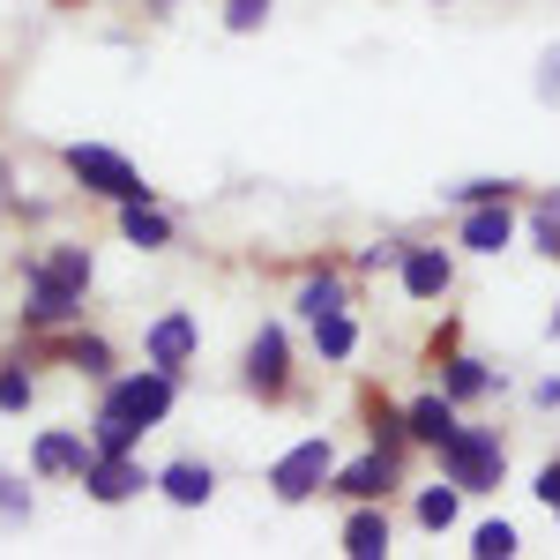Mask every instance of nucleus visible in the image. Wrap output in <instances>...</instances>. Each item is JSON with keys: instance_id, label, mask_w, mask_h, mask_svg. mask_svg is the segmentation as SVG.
<instances>
[{"instance_id": "nucleus-26", "label": "nucleus", "mask_w": 560, "mask_h": 560, "mask_svg": "<svg viewBox=\"0 0 560 560\" xmlns=\"http://www.w3.org/2000/svg\"><path fill=\"white\" fill-rule=\"evenodd\" d=\"M31 396H38L31 366H0V411H8V419H15V411H31Z\"/></svg>"}, {"instance_id": "nucleus-31", "label": "nucleus", "mask_w": 560, "mask_h": 560, "mask_svg": "<svg viewBox=\"0 0 560 560\" xmlns=\"http://www.w3.org/2000/svg\"><path fill=\"white\" fill-rule=\"evenodd\" d=\"M359 269H404V240H374V247H359Z\"/></svg>"}, {"instance_id": "nucleus-17", "label": "nucleus", "mask_w": 560, "mask_h": 560, "mask_svg": "<svg viewBox=\"0 0 560 560\" xmlns=\"http://www.w3.org/2000/svg\"><path fill=\"white\" fill-rule=\"evenodd\" d=\"M404 427H411V441H419V448H441V441L456 433V404L433 388V396H419V404L404 411Z\"/></svg>"}, {"instance_id": "nucleus-28", "label": "nucleus", "mask_w": 560, "mask_h": 560, "mask_svg": "<svg viewBox=\"0 0 560 560\" xmlns=\"http://www.w3.org/2000/svg\"><path fill=\"white\" fill-rule=\"evenodd\" d=\"M471 553L478 560H509V553H516V523H478Z\"/></svg>"}, {"instance_id": "nucleus-25", "label": "nucleus", "mask_w": 560, "mask_h": 560, "mask_svg": "<svg viewBox=\"0 0 560 560\" xmlns=\"http://www.w3.org/2000/svg\"><path fill=\"white\" fill-rule=\"evenodd\" d=\"M530 240L560 261V187H553V195H538V210H530Z\"/></svg>"}, {"instance_id": "nucleus-35", "label": "nucleus", "mask_w": 560, "mask_h": 560, "mask_svg": "<svg viewBox=\"0 0 560 560\" xmlns=\"http://www.w3.org/2000/svg\"><path fill=\"white\" fill-rule=\"evenodd\" d=\"M553 337H560V306H553Z\"/></svg>"}, {"instance_id": "nucleus-13", "label": "nucleus", "mask_w": 560, "mask_h": 560, "mask_svg": "<svg viewBox=\"0 0 560 560\" xmlns=\"http://www.w3.org/2000/svg\"><path fill=\"white\" fill-rule=\"evenodd\" d=\"M195 359V314H165V322H150V366H187Z\"/></svg>"}, {"instance_id": "nucleus-19", "label": "nucleus", "mask_w": 560, "mask_h": 560, "mask_svg": "<svg viewBox=\"0 0 560 560\" xmlns=\"http://www.w3.org/2000/svg\"><path fill=\"white\" fill-rule=\"evenodd\" d=\"M90 448H97V456H135V448H142V427L120 419V411H97V419H90Z\"/></svg>"}, {"instance_id": "nucleus-14", "label": "nucleus", "mask_w": 560, "mask_h": 560, "mask_svg": "<svg viewBox=\"0 0 560 560\" xmlns=\"http://www.w3.org/2000/svg\"><path fill=\"white\" fill-rule=\"evenodd\" d=\"M158 493H165L173 509H202L217 493V471L210 464H165V471H158Z\"/></svg>"}, {"instance_id": "nucleus-21", "label": "nucleus", "mask_w": 560, "mask_h": 560, "mask_svg": "<svg viewBox=\"0 0 560 560\" xmlns=\"http://www.w3.org/2000/svg\"><path fill=\"white\" fill-rule=\"evenodd\" d=\"M314 351H322L329 366L351 359V351H359V322H351V314H322V322H314Z\"/></svg>"}, {"instance_id": "nucleus-12", "label": "nucleus", "mask_w": 560, "mask_h": 560, "mask_svg": "<svg viewBox=\"0 0 560 560\" xmlns=\"http://www.w3.org/2000/svg\"><path fill=\"white\" fill-rule=\"evenodd\" d=\"M345 553H351V560H388V516H382V501H351V516H345Z\"/></svg>"}, {"instance_id": "nucleus-20", "label": "nucleus", "mask_w": 560, "mask_h": 560, "mask_svg": "<svg viewBox=\"0 0 560 560\" xmlns=\"http://www.w3.org/2000/svg\"><path fill=\"white\" fill-rule=\"evenodd\" d=\"M345 306H351V292H345V277H337V269H322V277H306V284H300V314H306V322L345 314Z\"/></svg>"}, {"instance_id": "nucleus-37", "label": "nucleus", "mask_w": 560, "mask_h": 560, "mask_svg": "<svg viewBox=\"0 0 560 560\" xmlns=\"http://www.w3.org/2000/svg\"><path fill=\"white\" fill-rule=\"evenodd\" d=\"M553 516H560V509H553Z\"/></svg>"}, {"instance_id": "nucleus-36", "label": "nucleus", "mask_w": 560, "mask_h": 560, "mask_svg": "<svg viewBox=\"0 0 560 560\" xmlns=\"http://www.w3.org/2000/svg\"><path fill=\"white\" fill-rule=\"evenodd\" d=\"M165 8H173V0H165Z\"/></svg>"}, {"instance_id": "nucleus-23", "label": "nucleus", "mask_w": 560, "mask_h": 560, "mask_svg": "<svg viewBox=\"0 0 560 560\" xmlns=\"http://www.w3.org/2000/svg\"><path fill=\"white\" fill-rule=\"evenodd\" d=\"M366 433H374V448H388V456H404V441H411L404 411H388V404H366Z\"/></svg>"}, {"instance_id": "nucleus-34", "label": "nucleus", "mask_w": 560, "mask_h": 560, "mask_svg": "<svg viewBox=\"0 0 560 560\" xmlns=\"http://www.w3.org/2000/svg\"><path fill=\"white\" fill-rule=\"evenodd\" d=\"M0 210H15V173H8V158H0Z\"/></svg>"}, {"instance_id": "nucleus-6", "label": "nucleus", "mask_w": 560, "mask_h": 560, "mask_svg": "<svg viewBox=\"0 0 560 560\" xmlns=\"http://www.w3.org/2000/svg\"><path fill=\"white\" fill-rule=\"evenodd\" d=\"M247 388H255L261 404H284L292 396V345H284L277 322H261L255 345H247Z\"/></svg>"}, {"instance_id": "nucleus-5", "label": "nucleus", "mask_w": 560, "mask_h": 560, "mask_svg": "<svg viewBox=\"0 0 560 560\" xmlns=\"http://www.w3.org/2000/svg\"><path fill=\"white\" fill-rule=\"evenodd\" d=\"M83 322V284H60L45 269H23V329L52 337V329H75Z\"/></svg>"}, {"instance_id": "nucleus-7", "label": "nucleus", "mask_w": 560, "mask_h": 560, "mask_svg": "<svg viewBox=\"0 0 560 560\" xmlns=\"http://www.w3.org/2000/svg\"><path fill=\"white\" fill-rule=\"evenodd\" d=\"M142 486H158V478L142 471V456H90L83 464V493L97 501V509H120V501H135Z\"/></svg>"}, {"instance_id": "nucleus-18", "label": "nucleus", "mask_w": 560, "mask_h": 560, "mask_svg": "<svg viewBox=\"0 0 560 560\" xmlns=\"http://www.w3.org/2000/svg\"><path fill=\"white\" fill-rule=\"evenodd\" d=\"M60 366H75V374H90V382H113V345L105 337H60Z\"/></svg>"}, {"instance_id": "nucleus-33", "label": "nucleus", "mask_w": 560, "mask_h": 560, "mask_svg": "<svg viewBox=\"0 0 560 560\" xmlns=\"http://www.w3.org/2000/svg\"><path fill=\"white\" fill-rule=\"evenodd\" d=\"M538 97H560V45L546 52V68H538Z\"/></svg>"}, {"instance_id": "nucleus-10", "label": "nucleus", "mask_w": 560, "mask_h": 560, "mask_svg": "<svg viewBox=\"0 0 560 560\" xmlns=\"http://www.w3.org/2000/svg\"><path fill=\"white\" fill-rule=\"evenodd\" d=\"M516 240V210L509 202H478V210H464V247L471 255H501Z\"/></svg>"}, {"instance_id": "nucleus-3", "label": "nucleus", "mask_w": 560, "mask_h": 560, "mask_svg": "<svg viewBox=\"0 0 560 560\" xmlns=\"http://www.w3.org/2000/svg\"><path fill=\"white\" fill-rule=\"evenodd\" d=\"M173 396H179V374L173 366H142V374H128V382H105V404L97 411H120V419H135V427H165L173 419Z\"/></svg>"}, {"instance_id": "nucleus-29", "label": "nucleus", "mask_w": 560, "mask_h": 560, "mask_svg": "<svg viewBox=\"0 0 560 560\" xmlns=\"http://www.w3.org/2000/svg\"><path fill=\"white\" fill-rule=\"evenodd\" d=\"M0 523H31V486L15 471H0Z\"/></svg>"}, {"instance_id": "nucleus-32", "label": "nucleus", "mask_w": 560, "mask_h": 560, "mask_svg": "<svg viewBox=\"0 0 560 560\" xmlns=\"http://www.w3.org/2000/svg\"><path fill=\"white\" fill-rule=\"evenodd\" d=\"M530 493H538V501H546V509H560V464H546V471H538V486H530Z\"/></svg>"}, {"instance_id": "nucleus-24", "label": "nucleus", "mask_w": 560, "mask_h": 560, "mask_svg": "<svg viewBox=\"0 0 560 560\" xmlns=\"http://www.w3.org/2000/svg\"><path fill=\"white\" fill-rule=\"evenodd\" d=\"M448 202H456V210H478V202H516V179H464V187H448Z\"/></svg>"}, {"instance_id": "nucleus-15", "label": "nucleus", "mask_w": 560, "mask_h": 560, "mask_svg": "<svg viewBox=\"0 0 560 560\" xmlns=\"http://www.w3.org/2000/svg\"><path fill=\"white\" fill-rule=\"evenodd\" d=\"M120 240H128V247H173V217L158 210L150 195H142V202H120Z\"/></svg>"}, {"instance_id": "nucleus-11", "label": "nucleus", "mask_w": 560, "mask_h": 560, "mask_svg": "<svg viewBox=\"0 0 560 560\" xmlns=\"http://www.w3.org/2000/svg\"><path fill=\"white\" fill-rule=\"evenodd\" d=\"M448 284H456V261L441 247H404V292L411 300H441Z\"/></svg>"}, {"instance_id": "nucleus-9", "label": "nucleus", "mask_w": 560, "mask_h": 560, "mask_svg": "<svg viewBox=\"0 0 560 560\" xmlns=\"http://www.w3.org/2000/svg\"><path fill=\"white\" fill-rule=\"evenodd\" d=\"M396 471H404V456L374 448V456H359V464H345V471H337V493H345V501H388Z\"/></svg>"}, {"instance_id": "nucleus-8", "label": "nucleus", "mask_w": 560, "mask_h": 560, "mask_svg": "<svg viewBox=\"0 0 560 560\" xmlns=\"http://www.w3.org/2000/svg\"><path fill=\"white\" fill-rule=\"evenodd\" d=\"M90 456H97V448H90V433H75V427H52V433L31 441V471L38 478H83Z\"/></svg>"}, {"instance_id": "nucleus-1", "label": "nucleus", "mask_w": 560, "mask_h": 560, "mask_svg": "<svg viewBox=\"0 0 560 560\" xmlns=\"http://www.w3.org/2000/svg\"><path fill=\"white\" fill-rule=\"evenodd\" d=\"M433 456H441V478H448L456 493H493L501 471H509V448H501L493 427H456Z\"/></svg>"}, {"instance_id": "nucleus-22", "label": "nucleus", "mask_w": 560, "mask_h": 560, "mask_svg": "<svg viewBox=\"0 0 560 560\" xmlns=\"http://www.w3.org/2000/svg\"><path fill=\"white\" fill-rule=\"evenodd\" d=\"M31 269H45V277H60V284H83V292H90V247H52V255H38Z\"/></svg>"}, {"instance_id": "nucleus-30", "label": "nucleus", "mask_w": 560, "mask_h": 560, "mask_svg": "<svg viewBox=\"0 0 560 560\" xmlns=\"http://www.w3.org/2000/svg\"><path fill=\"white\" fill-rule=\"evenodd\" d=\"M261 15H269V0H224V31H261Z\"/></svg>"}, {"instance_id": "nucleus-27", "label": "nucleus", "mask_w": 560, "mask_h": 560, "mask_svg": "<svg viewBox=\"0 0 560 560\" xmlns=\"http://www.w3.org/2000/svg\"><path fill=\"white\" fill-rule=\"evenodd\" d=\"M419 523H427V530H448V523H456V486H427V493H419Z\"/></svg>"}, {"instance_id": "nucleus-4", "label": "nucleus", "mask_w": 560, "mask_h": 560, "mask_svg": "<svg viewBox=\"0 0 560 560\" xmlns=\"http://www.w3.org/2000/svg\"><path fill=\"white\" fill-rule=\"evenodd\" d=\"M337 478V448H329V433H306L300 448H284L277 464H269V486H277V501H314L322 486Z\"/></svg>"}, {"instance_id": "nucleus-2", "label": "nucleus", "mask_w": 560, "mask_h": 560, "mask_svg": "<svg viewBox=\"0 0 560 560\" xmlns=\"http://www.w3.org/2000/svg\"><path fill=\"white\" fill-rule=\"evenodd\" d=\"M60 165H68V179H75L83 195H105V202H142V195H150L142 173H135L120 150H105V142H68Z\"/></svg>"}, {"instance_id": "nucleus-16", "label": "nucleus", "mask_w": 560, "mask_h": 560, "mask_svg": "<svg viewBox=\"0 0 560 560\" xmlns=\"http://www.w3.org/2000/svg\"><path fill=\"white\" fill-rule=\"evenodd\" d=\"M486 388H493L486 359H471V351H448V359H441V396H448V404H478Z\"/></svg>"}]
</instances>
